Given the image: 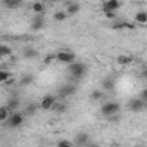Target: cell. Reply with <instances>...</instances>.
<instances>
[{"instance_id":"6da1fadb","label":"cell","mask_w":147,"mask_h":147,"mask_svg":"<svg viewBox=\"0 0 147 147\" xmlns=\"http://www.w3.org/2000/svg\"><path fill=\"white\" fill-rule=\"evenodd\" d=\"M119 111H121V106H119L116 100H107V102H104L102 107H100V114H102L104 118H109V119H113L114 116H118Z\"/></svg>"},{"instance_id":"7a4b0ae2","label":"cell","mask_w":147,"mask_h":147,"mask_svg":"<svg viewBox=\"0 0 147 147\" xmlns=\"http://www.w3.org/2000/svg\"><path fill=\"white\" fill-rule=\"evenodd\" d=\"M67 73H69V76L71 78H75V80H80L85 76V73H87V66L83 62H73L67 66Z\"/></svg>"},{"instance_id":"3957f363","label":"cell","mask_w":147,"mask_h":147,"mask_svg":"<svg viewBox=\"0 0 147 147\" xmlns=\"http://www.w3.org/2000/svg\"><path fill=\"white\" fill-rule=\"evenodd\" d=\"M59 62H62V64H73V62H76V55H75V52L73 50H59L55 55H54Z\"/></svg>"},{"instance_id":"277c9868","label":"cell","mask_w":147,"mask_h":147,"mask_svg":"<svg viewBox=\"0 0 147 147\" xmlns=\"http://www.w3.org/2000/svg\"><path fill=\"white\" fill-rule=\"evenodd\" d=\"M75 94H76V85H75V83H66L64 87L59 88L57 99H59V100H66L67 97H73Z\"/></svg>"},{"instance_id":"5b68a950","label":"cell","mask_w":147,"mask_h":147,"mask_svg":"<svg viewBox=\"0 0 147 147\" xmlns=\"http://www.w3.org/2000/svg\"><path fill=\"white\" fill-rule=\"evenodd\" d=\"M55 102H57V97L52 95V94H47V95L42 97V100H40L38 106H40V109H43V111H54Z\"/></svg>"},{"instance_id":"8992f818","label":"cell","mask_w":147,"mask_h":147,"mask_svg":"<svg viewBox=\"0 0 147 147\" xmlns=\"http://www.w3.org/2000/svg\"><path fill=\"white\" fill-rule=\"evenodd\" d=\"M24 116H26V114H24V113H19V111H18V113H12L11 118H9V121H7L5 125H7L9 128H19V126L24 123Z\"/></svg>"},{"instance_id":"52a82bcc","label":"cell","mask_w":147,"mask_h":147,"mask_svg":"<svg viewBox=\"0 0 147 147\" xmlns=\"http://www.w3.org/2000/svg\"><path fill=\"white\" fill-rule=\"evenodd\" d=\"M121 9V2L118 0H106L102 4V12L104 14H116V11Z\"/></svg>"},{"instance_id":"ba28073f","label":"cell","mask_w":147,"mask_h":147,"mask_svg":"<svg viewBox=\"0 0 147 147\" xmlns=\"http://www.w3.org/2000/svg\"><path fill=\"white\" fill-rule=\"evenodd\" d=\"M128 109H130L131 113H142V111L145 109V102H144L140 97H133V99L128 100Z\"/></svg>"},{"instance_id":"9c48e42d","label":"cell","mask_w":147,"mask_h":147,"mask_svg":"<svg viewBox=\"0 0 147 147\" xmlns=\"http://www.w3.org/2000/svg\"><path fill=\"white\" fill-rule=\"evenodd\" d=\"M45 28V16L43 14H35L31 18V30L33 31H40Z\"/></svg>"},{"instance_id":"30bf717a","label":"cell","mask_w":147,"mask_h":147,"mask_svg":"<svg viewBox=\"0 0 147 147\" xmlns=\"http://www.w3.org/2000/svg\"><path fill=\"white\" fill-rule=\"evenodd\" d=\"M135 23H130V21H126V19H116V21H113V24H111V28L113 30H135Z\"/></svg>"},{"instance_id":"8fae6325","label":"cell","mask_w":147,"mask_h":147,"mask_svg":"<svg viewBox=\"0 0 147 147\" xmlns=\"http://www.w3.org/2000/svg\"><path fill=\"white\" fill-rule=\"evenodd\" d=\"M90 142H88V135L87 133H83V131H80V133H76V137H75V145H78V147H87Z\"/></svg>"},{"instance_id":"7c38bea8","label":"cell","mask_w":147,"mask_h":147,"mask_svg":"<svg viewBox=\"0 0 147 147\" xmlns=\"http://www.w3.org/2000/svg\"><path fill=\"white\" fill-rule=\"evenodd\" d=\"M0 83H4V85H11V83H14L12 73H9L7 69H2V71H0Z\"/></svg>"},{"instance_id":"4fadbf2b","label":"cell","mask_w":147,"mask_h":147,"mask_svg":"<svg viewBox=\"0 0 147 147\" xmlns=\"http://www.w3.org/2000/svg\"><path fill=\"white\" fill-rule=\"evenodd\" d=\"M133 19H135V24L145 26L147 24V11H137L135 16H133Z\"/></svg>"},{"instance_id":"5bb4252c","label":"cell","mask_w":147,"mask_h":147,"mask_svg":"<svg viewBox=\"0 0 147 147\" xmlns=\"http://www.w3.org/2000/svg\"><path fill=\"white\" fill-rule=\"evenodd\" d=\"M19 104H21V102H19V97L12 95V97L7 100V104H5V106L9 107V111H11V113H18V109H19Z\"/></svg>"},{"instance_id":"9a60e30c","label":"cell","mask_w":147,"mask_h":147,"mask_svg":"<svg viewBox=\"0 0 147 147\" xmlns=\"http://www.w3.org/2000/svg\"><path fill=\"white\" fill-rule=\"evenodd\" d=\"M66 12H67V16L78 14L80 12V4H76V2H67L66 4Z\"/></svg>"},{"instance_id":"2e32d148","label":"cell","mask_w":147,"mask_h":147,"mask_svg":"<svg viewBox=\"0 0 147 147\" xmlns=\"http://www.w3.org/2000/svg\"><path fill=\"white\" fill-rule=\"evenodd\" d=\"M116 62H118L119 66H128V64H131V62H133V57H131V55H128V54H121V55H118V57H116Z\"/></svg>"},{"instance_id":"e0dca14e","label":"cell","mask_w":147,"mask_h":147,"mask_svg":"<svg viewBox=\"0 0 147 147\" xmlns=\"http://www.w3.org/2000/svg\"><path fill=\"white\" fill-rule=\"evenodd\" d=\"M30 7H31V11H33L35 14H43V16H45V9H47V7H45L43 2H33Z\"/></svg>"},{"instance_id":"ac0fdd59","label":"cell","mask_w":147,"mask_h":147,"mask_svg":"<svg viewBox=\"0 0 147 147\" xmlns=\"http://www.w3.org/2000/svg\"><path fill=\"white\" fill-rule=\"evenodd\" d=\"M66 111H67V104H66V100H59V99H57V102H55V106H54V113L62 114V113H66Z\"/></svg>"},{"instance_id":"d6986e66","label":"cell","mask_w":147,"mask_h":147,"mask_svg":"<svg viewBox=\"0 0 147 147\" xmlns=\"http://www.w3.org/2000/svg\"><path fill=\"white\" fill-rule=\"evenodd\" d=\"M11 114H12V113L9 111V107H7V106H2V109H0V121H2V123L5 125V123L9 121Z\"/></svg>"},{"instance_id":"ffe728a7","label":"cell","mask_w":147,"mask_h":147,"mask_svg":"<svg viewBox=\"0 0 147 147\" xmlns=\"http://www.w3.org/2000/svg\"><path fill=\"white\" fill-rule=\"evenodd\" d=\"M2 5L7 9H18L21 7V0H2Z\"/></svg>"},{"instance_id":"44dd1931","label":"cell","mask_w":147,"mask_h":147,"mask_svg":"<svg viewBox=\"0 0 147 147\" xmlns=\"http://www.w3.org/2000/svg\"><path fill=\"white\" fill-rule=\"evenodd\" d=\"M69 16H67V12L66 11H57V12H54V21H57V23H62V21H66Z\"/></svg>"},{"instance_id":"7402d4cb","label":"cell","mask_w":147,"mask_h":147,"mask_svg":"<svg viewBox=\"0 0 147 147\" xmlns=\"http://www.w3.org/2000/svg\"><path fill=\"white\" fill-rule=\"evenodd\" d=\"M23 55H24V59H35L38 55V52L35 49H24L23 50Z\"/></svg>"},{"instance_id":"603a6c76","label":"cell","mask_w":147,"mask_h":147,"mask_svg":"<svg viewBox=\"0 0 147 147\" xmlns=\"http://www.w3.org/2000/svg\"><path fill=\"white\" fill-rule=\"evenodd\" d=\"M40 106H36V104H30V106H26V109H24V114L26 116H33V114H36V109H38Z\"/></svg>"},{"instance_id":"cb8c5ba5","label":"cell","mask_w":147,"mask_h":147,"mask_svg":"<svg viewBox=\"0 0 147 147\" xmlns=\"http://www.w3.org/2000/svg\"><path fill=\"white\" fill-rule=\"evenodd\" d=\"M90 99L95 102V100H102L104 99V92L102 90H94L92 94H90Z\"/></svg>"},{"instance_id":"d4e9b609","label":"cell","mask_w":147,"mask_h":147,"mask_svg":"<svg viewBox=\"0 0 147 147\" xmlns=\"http://www.w3.org/2000/svg\"><path fill=\"white\" fill-rule=\"evenodd\" d=\"M11 47L9 45H5V43H2V45H0V55H2V57H7V55H11Z\"/></svg>"},{"instance_id":"484cf974","label":"cell","mask_w":147,"mask_h":147,"mask_svg":"<svg viewBox=\"0 0 147 147\" xmlns=\"http://www.w3.org/2000/svg\"><path fill=\"white\" fill-rule=\"evenodd\" d=\"M55 147H75V144H71L69 140H59Z\"/></svg>"},{"instance_id":"4316f807","label":"cell","mask_w":147,"mask_h":147,"mask_svg":"<svg viewBox=\"0 0 147 147\" xmlns=\"http://www.w3.org/2000/svg\"><path fill=\"white\" fill-rule=\"evenodd\" d=\"M102 87H104V88H107V90H109V88H113V87H114V82H113V80H111V78H106V80H104V82H102Z\"/></svg>"},{"instance_id":"83f0119b","label":"cell","mask_w":147,"mask_h":147,"mask_svg":"<svg viewBox=\"0 0 147 147\" xmlns=\"http://www.w3.org/2000/svg\"><path fill=\"white\" fill-rule=\"evenodd\" d=\"M31 82H33V76H23V78H21V85H23V87L30 85Z\"/></svg>"},{"instance_id":"f1b7e54d","label":"cell","mask_w":147,"mask_h":147,"mask_svg":"<svg viewBox=\"0 0 147 147\" xmlns=\"http://www.w3.org/2000/svg\"><path fill=\"white\" fill-rule=\"evenodd\" d=\"M138 97H140L144 102H147V88H144V90L140 92V95H138Z\"/></svg>"},{"instance_id":"f546056e","label":"cell","mask_w":147,"mask_h":147,"mask_svg":"<svg viewBox=\"0 0 147 147\" xmlns=\"http://www.w3.org/2000/svg\"><path fill=\"white\" fill-rule=\"evenodd\" d=\"M87 147H100V145H99V144H88Z\"/></svg>"},{"instance_id":"4dcf8cb0","label":"cell","mask_w":147,"mask_h":147,"mask_svg":"<svg viewBox=\"0 0 147 147\" xmlns=\"http://www.w3.org/2000/svg\"><path fill=\"white\" fill-rule=\"evenodd\" d=\"M145 76H147V71H145Z\"/></svg>"},{"instance_id":"1f68e13d","label":"cell","mask_w":147,"mask_h":147,"mask_svg":"<svg viewBox=\"0 0 147 147\" xmlns=\"http://www.w3.org/2000/svg\"><path fill=\"white\" fill-rule=\"evenodd\" d=\"M145 107H147V102H145Z\"/></svg>"}]
</instances>
